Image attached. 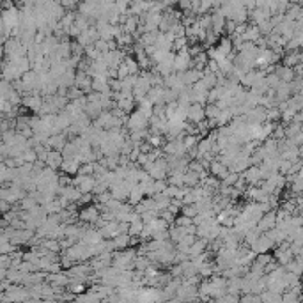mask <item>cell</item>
I'll use <instances>...</instances> for the list:
<instances>
[{
    "label": "cell",
    "mask_w": 303,
    "mask_h": 303,
    "mask_svg": "<svg viewBox=\"0 0 303 303\" xmlns=\"http://www.w3.org/2000/svg\"><path fill=\"white\" fill-rule=\"evenodd\" d=\"M273 247H277V245H275V241L271 240L266 232H262V234L259 236V238H257L252 245H250V249H252L255 253H266V252H269V250L273 249Z\"/></svg>",
    "instance_id": "cell-4"
},
{
    "label": "cell",
    "mask_w": 303,
    "mask_h": 303,
    "mask_svg": "<svg viewBox=\"0 0 303 303\" xmlns=\"http://www.w3.org/2000/svg\"><path fill=\"white\" fill-rule=\"evenodd\" d=\"M243 177L247 179V183H249L250 186L261 185V181H262L261 167H259V165H250V167L243 172Z\"/></svg>",
    "instance_id": "cell-11"
},
{
    "label": "cell",
    "mask_w": 303,
    "mask_h": 303,
    "mask_svg": "<svg viewBox=\"0 0 303 303\" xmlns=\"http://www.w3.org/2000/svg\"><path fill=\"white\" fill-rule=\"evenodd\" d=\"M266 82H268V85H269V87H271V89H275V87H277V85L280 84V82H282V80L278 78V75H277V73H273V71H271V73H269V75H266Z\"/></svg>",
    "instance_id": "cell-44"
},
{
    "label": "cell",
    "mask_w": 303,
    "mask_h": 303,
    "mask_svg": "<svg viewBox=\"0 0 303 303\" xmlns=\"http://www.w3.org/2000/svg\"><path fill=\"white\" fill-rule=\"evenodd\" d=\"M152 0H131L130 4V13L128 14H135V16H142L146 11H149Z\"/></svg>",
    "instance_id": "cell-15"
},
{
    "label": "cell",
    "mask_w": 303,
    "mask_h": 303,
    "mask_svg": "<svg viewBox=\"0 0 303 303\" xmlns=\"http://www.w3.org/2000/svg\"><path fill=\"white\" fill-rule=\"evenodd\" d=\"M75 82H76V69H67V71L59 78V85H60V87L71 89L73 85H75Z\"/></svg>",
    "instance_id": "cell-22"
},
{
    "label": "cell",
    "mask_w": 303,
    "mask_h": 303,
    "mask_svg": "<svg viewBox=\"0 0 303 303\" xmlns=\"http://www.w3.org/2000/svg\"><path fill=\"white\" fill-rule=\"evenodd\" d=\"M103 206L106 207V209H112V211H117L119 207L122 206V201H119V199H115V197H112L110 199L108 202H105V204H103Z\"/></svg>",
    "instance_id": "cell-45"
},
{
    "label": "cell",
    "mask_w": 303,
    "mask_h": 303,
    "mask_svg": "<svg viewBox=\"0 0 303 303\" xmlns=\"http://www.w3.org/2000/svg\"><path fill=\"white\" fill-rule=\"evenodd\" d=\"M245 117H247V122H250V124H264L268 121V108H264L261 105L253 106Z\"/></svg>",
    "instance_id": "cell-5"
},
{
    "label": "cell",
    "mask_w": 303,
    "mask_h": 303,
    "mask_svg": "<svg viewBox=\"0 0 303 303\" xmlns=\"http://www.w3.org/2000/svg\"><path fill=\"white\" fill-rule=\"evenodd\" d=\"M112 197H114V195H112V192H110V190H106V192H103V194H98L94 201H96L98 204H105V202H108Z\"/></svg>",
    "instance_id": "cell-47"
},
{
    "label": "cell",
    "mask_w": 303,
    "mask_h": 303,
    "mask_svg": "<svg viewBox=\"0 0 303 303\" xmlns=\"http://www.w3.org/2000/svg\"><path fill=\"white\" fill-rule=\"evenodd\" d=\"M146 197V194H144V190H142V186H140V183L139 185H133L131 186V190H130V197H128V202L130 204H139L142 199Z\"/></svg>",
    "instance_id": "cell-24"
},
{
    "label": "cell",
    "mask_w": 303,
    "mask_h": 303,
    "mask_svg": "<svg viewBox=\"0 0 303 303\" xmlns=\"http://www.w3.org/2000/svg\"><path fill=\"white\" fill-rule=\"evenodd\" d=\"M278 119H282V112H280V108H278V106H271V108H268V121L277 122Z\"/></svg>",
    "instance_id": "cell-40"
},
{
    "label": "cell",
    "mask_w": 303,
    "mask_h": 303,
    "mask_svg": "<svg viewBox=\"0 0 303 303\" xmlns=\"http://www.w3.org/2000/svg\"><path fill=\"white\" fill-rule=\"evenodd\" d=\"M114 240V245H115V250H124L128 249L133 241H131V234L130 232H122V234H117L115 238H112Z\"/></svg>",
    "instance_id": "cell-21"
},
{
    "label": "cell",
    "mask_w": 303,
    "mask_h": 303,
    "mask_svg": "<svg viewBox=\"0 0 303 303\" xmlns=\"http://www.w3.org/2000/svg\"><path fill=\"white\" fill-rule=\"evenodd\" d=\"M194 66V57L190 55L188 50H181L176 53V60H174V71L176 73H183L186 69Z\"/></svg>",
    "instance_id": "cell-3"
},
{
    "label": "cell",
    "mask_w": 303,
    "mask_h": 303,
    "mask_svg": "<svg viewBox=\"0 0 303 303\" xmlns=\"http://www.w3.org/2000/svg\"><path fill=\"white\" fill-rule=\"evenodd\" d=\"M271 261H275V255H269V252H266V253H257V257H255V262L262 264L264 268H266V264H269Z\"/></svg>",
    "instance_id": "cell-41"
},
{
    "label": "cell",
    "mask_w": 303,
    "mask_h": 303,
    "mask_svg": "<svg viewBox=\"0 0 303 303\" xmlns=\"http://www.w3.org/2000/svg\"><path fill=\"white\" fill-rule=\"evenodd\" d=\"M100 231H101V234H103V238H105V240H112V238H115V236L119 234V222H117V220L106 222L105 227H101Z\"/></svg>",
    "instance_id": "cell-19"
},
{
    "label": "cell",
    "mask_w": 303,
    "mask_h": 303,
    "mask_svg": "<svg viewBox=\"0 0 303 303\" xmlns=\"http://www.w3.org/2000/svg\"><path fill=\"white\" fill-rule=\"evenodd\" d=\"M151 264H152V262L149 261L148 255H140V253H139V255L135 257V269H142V271H144V269L149 268Z\"/></svg>",
    "instance_id": "cell-35"
},
{
    "label": "cell",
    "mask_w": 303,
    "mask_h": 303,
    "mask_svg": "<svg viewBox=\"0 0 303 303\" xmlns=\"http://www.w3.org/2000/svg\"><path fill=\"white\" fill-rule=\"evenodd\" d=\"M286 269L291 271V273H296V275H300V277H303V259L302 257H295L293 261L286 264Z\"/></svg>",
    "instance_id": "cell-26"
},
{
    "label": "cell",
    "mask_w": 303,
    "mask_h": 303,
    "mask_svg": "<svg viewBox=\"0 0 303 303\" xmlns=\"http://www.w3.org/2000/svg\"><path fill=\"white\" fill-rule=\"evenodd\" d=\"M80 174H85V176H94V161H89V163H82Z\"/></svg>",
    "instance_id": "cell-48"
},
{
    "label": "cell",
    "mask_w": 303,
    "mask_h": 303,
    "mask_svg": "<svg viewBox=\"0 0 303 303\" xmlns=\"http://www.w3.org/2000/svg\"><path fill=\"white\" fill-rule=\"evenodd\" d=\"M183 78V82H185L186 85H194L195 82L202 80V76H204V71H199V69H195V67H190V69H186V71L179 73Z\"/></svg>",
    "instance_id": "cell-16"
},
{
    "label": "cell",
    "mask_w": 303,
    "mask_h": 303,
    "mask_svg": "<svg viewBox=\"0 0 303 303\" xmlns=\"http://www.w3.org/2000/svg\"><path fill=\"white\" fill-rule=\"evenodd\" d=\"M174 223H176V225H183V227H188V225H192V218H190V216H186V215H179V216H176V220H174Z\"/></svg>",
    "instance_id": "cell-46"
},
{
    "label": "cell",
    "mask_w": 303,
    "mask_h": 303,
    "mask_svg": "<svg viewBox=\"0 0 303 303\" xmlns=\"http://www.w3.org/2000/svg\"><path fill=\"white\" fill-rule=\"evenodd\" d=\"M181 213L186 216H190V218H194L195 215H199V209L195 204H185V206L181 207Z\"/></svg>",
    "instance_id": "cell-39"
},
{
    "label": "cell",
    "mask_w": 303,
    "mask_h": 303,
    "mask_svg": "<svg viewBox=\"0 0 303 303\" xmlns=\"http://www.w3.org/2000/svg\"><path fill=\"white\" fill-rule=\"evenodd\" d=\"M185 146H186V149H190V148H195V146H197L199 144V137L197 135H194V133H188V135H185Z\"/></svg>",
    "instance_id": "cell-43"
},
{
    "label": "cell",
    "mask_w": 303,
    "mask_h": 303,
    "mask_svg": "<svg viewBox=\"0 0 303 303\" xmlns=\"http://www.w3.org/2000/svg\"><path fill=\"white\" fill-rule=\"evenodd\" d=\"M149 126V117L144 114L142 110H133L128 117V122H126V128L128 130H146Z\"/></svg>",
    "instance_id": "cell-1"
},
{
    "label": "cell",
    "mask_w": 303,
    "mask_h": 303,
    "mask_svg": "<svg viewBox=\"0 0 303 303\" xmlns=\"http://www.w3.org/2000/svg\"><path fill=\"white\" fill-rule=\"evenodd\" d=\"M154 186H156V194H158V192H163V190L168 186V179H156Z\"/></svg>",
    "instance_id": "cell-51"
},
{
    "label": "cell",
    "mask_w": 303,
    "mask_h": 303,
    "mask_svg": "<svg viewBox=\"0 0 303 303\" xmlns=\"http://www.w3.org/2000/svg\"><path fill=\"white\" fill-rule=\"evenodd\" d=\"M186 119H188L190 122H194V124H197V122L207 119L206 117V106L201 105V103H192V105L188 106V114H186Z\"/></svg>",
    "instance_id": "cell-7"
},
{
    "label": "cell",
    "mask_w": 303,
    "mask_h": 303,
    "mask_svg": "<svg viewBox=\"0 0 303 303\" xmlns=\"http://www.w3.org/2000/svg\"><path fill=\"white\" fill-rule=\"evenodd\" d=\"M241 174L238 172H232V170H229V174L222 179V185L223 186H234L236 183H238V179H240Z\"/></svg>",
    "instance_id": "cell-37"
},
{
    "label": "cell",
    "mask_w": 303,
    "mask_h": 303,
    "mask_svg": "<svg viewBox=\"0 0 303 303\" xmlns=\"http://www.w3.org/2000/svg\"><path fill=\"white\" fill-rule=\"evenodd\" d=\"M101 216V211H100V207L94 204V206H87V207H84V209L78 213V218H80V222H84V223H91L93 225L94 222H96L98 218Z\"/></svg>",
    "instance_id": "cell-8"
},
{
    "label": "cell",
    "mask_w": 303,
    "mask_h": 303,
    "mask_svg": "<svg viewBox=\"0 0 303 303\" xmlns=\"http://www.w3.org/2000/svg\"><path fill=\"white\" fill-rule=\"evenodd\" d=\"M18 204H20V209H25V211H29V209H32V207H36V206H38L39 202H38V199L34 197V194H27L25 197H23L20 202H18Z\"/></svg>",
    "instance_id": "cell-28"
},
{
    "label": "cell",
    "mask_w": 303,
    "mask_h": 303,
    "mask_svg": "<svg viewBox=\"0 0 303 303\" xmlns=\"http://www.w3.org/2000/svg\"><path fill=\"white\" fill-rule=\"evenodd\" d=\"M144 227H146V223H144L142 220H137V222L130 223V234L131 236H140L144 231Z\"/></svg>",
    "instance_id": "cell-38"
},
{
    "label": "cell",
    "mask_w": 303,
    "mask_h": 303,
    "mask_svg": "<svg viewBox=\"0 0 303 303\" xmlns=\"http://www.w3.org/2000/svg\"><path fill=\"white\" fill-rule=\"evenodd\" d=\"M131 73H130V69H128V66L124 62L121 64V66L117 67V78H121V80H124V78H128Z\"/></svg>",
    "instance_id": "cell-49"
},
{
    "label": "cell",
    "mask_w": 303,
    "mask_h": 303,
    "mask_svg": "<svg viewBox=\"0 0 303 303\" xmlns=\"http://www.w3.org/2000/svg\"><path fill=\"white\" fill-rule=\"evenodd\" d=\"M80 167H82V161L76 158V156H66L62 161V167H60V170L66 174H69V176H76V174L80 172Z\"/></svg>",
    "instance_id": "cell-9"
},
{
    "label": "cell",
    "mask_w": 303,
    "mask_h": 303,
    "mask_svg": "<svg viewBox=\"0 0 303 303\" xmlns=\"http://www.w3.org/2000/svg\"><path fill=\"white\" fill-rule=\"evenodd\" d=\"M62 161H64V154L62 151L59 149H50L47 156V165L51 168H60L62 167Z\"/></svg>",
    "instance_id": "cell-17"
},
{
    "label": "cell",
    "mask_w": 303,
    "mask_h": 303,
    "mask_svg": "<svg viewBox=\"0 0 303 303\" xmlns=\"http://www.w3.org/2000/svg\"><path fill=\"white\" fill-rule=\"evenodd\" d=\"M262 302H282V293H277V291L264 289L261 293Z\"/></svg>",
    "instance_id": "cell-29"
},
{
    "label": "cell",
    "mask_w": 303,
    "mask_h": 303,
    "mask_svg": "<svg viewBox=\"0 0 303 303\" xmlns=\"http://www.w3.org/2000/svg\"><path fill=\"white\" fill-rule=\"evenodd\" d=\"M130 190H131V185L126 181V179H122V181H119V183H114V185L110 186L112 195L122 202L128 201V197H130Z\"/></svg>",
    "instance_id": "cell-6"
},
{
    "label": "cell",
    "mask_w": 303,
    "mask_h": 303,
    "mask_svg": "<svg viewBox=\"0 0 303 303\" xmlns=\"http://www.w3.org/2000/svg\"><path fill=\"white\" fill-rule=\"evenodd\" d=\"M185 185L186 186H197V185H201V176H199V172H194V170H186V172H185Z\"/></svg>",
    "instance_id": "cell-32"
},
{
    "label": "cell",
    "mask_w": 303,
    "mask_h": 303,
    "mask_svg": "<svg viewBox=\"0 0 303 303\" xmlns=\"http://www.w3.org/2000/svg\"><path fill=\"white\" fill-rule=\"evenodd\" d=\"M209 172L213 174V176H216V177H220V179H223V177L227 176L229 174V167L225 163H222L220 160H213L211 161V167H209Z\"/></svg>",
    "instance_id": "cell-20"
},
{
    "label": "cell",
    "mask_w": 303,
    "mask_h": 303,
    "mask_svg": "<svg viewBox=\"0 0 303 303\" xmlns=\"http://www.w3.org/2000/svg\"><path fill=\"white\" fill-rule=\"evenodd\" d=\"M67 140H69V137H67L66 131H60V133H55V135H50L47 140V146L50 149H59V151H62L64 146L67 144Z\"/></svg>",
    "instance_id": "cell-12"
},
{
    "label": "cell",
    "mask_w": 303,
    "mask_h": 303,
    "mask_svg": "<svg viewBox=\"0 0 303 303\" xmlns=\"http://www.w3.org/2000/svg\"><path fill=\"white\" fill-rule=\"evenodd\" d=\"M2 23L13 30L16 29V27H20L21 25V9H16L14 5L4 9V13H2Z\"/></svg>",
    "instance_id": "cell-2"
},
{
    "label": "cell",
    "mask_w": 303,
    "mask_h": 303,
    "mask_svg": "<svg viewBox=\"0 0 303 303\" xmlns=\"http://www.w3.org/2000/svg\"><path fill=\"white\" fill-rule=\"evenodd\" d=\"M161 2H163L165 5H174V4H177L179 0H161Z\"/></svg>",
    "instance_id": "cell-52"
},
{
    "label": "cell",
    "mask_w": 303,
    "mask_h": 303,
    "mask_svg": "<svg viewBox=\"0 0 303 303\" xmlns=\"http://www.w3.org/2000/svg\"><path fill=\"white\" fill-rule=\"evenodd\" d=\"M154 177H149V179H146V181H140V186H142L144 194L148 195V197H152V195L156 194V186H154Z\"/></svg>",
    "instance_id": "cell-31"
},
{
    "label": "cell",
    "mask_w": 303,
    "mask_h": 303,
    "mask_svg": "<svg viewBox=\"0 0 303 303\" xmlns=\"http://www.w3.org/2000/svg\"><path fill=\"white\" fill-rule=\"evenodd\" d=\"M250 156L243 154V152H240V154L236 156L234 161L231 163V167H229V170H232V172H238V174H243L247 168L250 167Z\"/></svg>",
    "instance_id": "cell-13"
},
{
    "label": "cell",
    "mask_w": 303,
    "mask_h": 303,
    "mask_svg": "<svg viewBox=\"0 0 303 303\" xmlns=\"http://www.w3.org/2000/svg\"><path fill=\"white\" fill-rule=\"evenodd\" d=\"M135 103H137L135 96H128V98H121V100L117 101V106L121 110H124L126 114H131L135 110Z\"/></svg>",
    "instance_id": "cell-27"
},
{
    "label": "cell",
    "mask_w": 303,
    "mask_h": 303,
    "mask_svg": "<svg viewBox=\"0 0 303 303\" xmlns=\"http://www.w3.org/2000/svg\"><path fill=\"white\" fill-rule=\"evenodd\" d=\"M275 225H277V211L275 209L264 213V216L257 222V229H259L261 232H268L269 229H273Z\"/></svg>",
    "instance_id": "cell-10"
},
{
    "label": "cell",
    "mask_w": 303,
    "mask_h": 303,
    "mask_svg": "<svg viewBox=\"0 0 303 303\" xmlns=\"http://www.w3.org/2000/svg\"><path fill=\"white\" fill-rule=\"evenodd\" d=\"M43 206H45V209H47L48 215H55V213H60V211L64 209L62 204H60V201H59V197L55 199V201L48 202V204H43Z\"/></svg>",
    "instance_id": "cell-33"
},
{
    "label": "cell",
    "mask_w": 303,
    "mask_h": 303,
    "mask_svg": "<svg viewBox=\"0 0 303 303\" xmlns=\"http://www.w3.org/2000/svg\"><path fill=\"white\" fill-rule=\"evenodd\" d=\"M124 64L128 66V69H130V73L131 75H139L140 73V64H139V60L135 59V57H130V55H126V59H124Z\"/></svg>",
    "instance_id": "cell-34"
},
{
    "label": "cell",
    "mask_w": 303,
    "mask_h": 303,
    "mask_svg": "<svg viewBox=\"0 0 303 303\" xmlns=\"http://www.w3.org/2000/svg\"><path fill=\"white\" fill-rule=\"evenodd\" d=\"M222 112V108H218L216 103H207L206 105V117L207 119H216Z\"/></svg>",
    "instance_id": "cell-36"
},
{
    "label": "cell",
    "mask_w": 303,
    "mask_h": 303,
    "mask_svg": "<svg viewBox=\"0 0 303 303\" xmlns=\"http://www.w3.org/2000/svg\"><path fill=\"white\" fill-rule=\"evenodd\" d=\"M85 112H87V115L91 119H96L98 115L101 114V112H103V105H101V103H91V101H89L87 103V108H85Z\"/></svg>",
    "instance_id": "cell-30"
},
{
    "label": "cell",
    "mask_w": 303,
    "mask_h": 303,
    "mask_svg": "<svg viewBox=\"0 0 303 303\" xmlns=\"http://www.w3.org/2000/svg\"><path fill=\"white\" fill-rule=\"evenodd\" d=\"M273 73H277L278 78L282 82H293L296 78V71H295V67H291V66H286V64H280V66H275L273 67Z\"/></svg>",
    "instance_id": "cell-14"
},
{
    "label": "cell",
    "mask_w": 303,
    "mask_h": 303,
    "mask_svg": "<svg viewBox=\"0 0 303 303\" xmlns=\"http://www.w3.org/2000/svg\"><path fill=\"white\" fill-rule=\"evenodd\" d=\"M243 36V39L245 41H253V43H257L259 39L262 38V32H261V29L255 25V23H250V25H247V29H245V32L241 34Z\"/></svg>",
    "instance_id": "cell-18"
},
{
    "label": "cell",
    "mask_w": 303,
    "mask_h": 303,
    "mask_svg": "<svg viewBox=\"0 0 303 303\" xmlns=\"http://www.w3.org/2000/svg\"><path fill=\"white\" fill-rule=\"evenodd\" d=\"M241 289H243V277L227 278V291H229V293H234V295H241Z\"/></svg>",
    "instance_id": "cell-25"
},
{
    "label": "cell",
    "mask_w": 303,
    "mask_h": 303,
    "mask_svg": "<svg viewBox=\"0 0 303 303\" xmlns=\"http://www.w3.org/2000/svg\"><path fill=\"white\" fill-rule=\"evenodd\" d=\"M152 197H154L156 207L160 211L167 209V207H170V204H172V197H168V195L163 194V192H158V194H154Z\"/></svg>",
    "instance_id": "cell-23"
},
{
    "label": "cell",
    "mask_w": 303,
    "mask_h": 303,
    "mask_svg": "<svg viewBox=\"0 0 303 303\" xmlns=\"http://www.w3.org/2000/svg\"><path fill=\"white\" fill-rule=\"evenodd\" d=\"M160 216L167 220V222H170V223L176 220V213H172V211L168 209V207H167V209H163V211H160Z\"/></svg>",
    "instance_id": "cell-50"
},
{
    "label": "cell",
    "mask_w": 303,
    "mask_h": 303,
    "mask_svg": "<svg viewBox=\"0 0 303 303\" xmlns=\"http://www.w3.org/2000/svg\"><path fill=\"white\" fill-rule=\"evenodd\" d=\"M82 96H85V91H82L80 87H76V85H73L69 91H67V98L69 100H78V98H82Z\"/></svg>",
    "instance_id": "cell-42"
}]
</instances>
